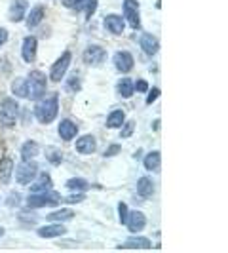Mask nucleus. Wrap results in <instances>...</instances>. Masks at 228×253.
<instances>
[{
  "label": "nucleus",
  "instance_id": "nucleus-2",
  "mask_svg": "<svg viewBox=\"0 0 228 253\" xmlns=\"http://www.w3.org/2000/svg\"><path fill=\"white\" fill-rule=\"evenodd\" d=\"M61 202V196L59 192L55 190H46V192H31L29 198H27V206L29 210H40V208H46V206H57Z\"/></svg>",
  "mask_w": 228,
  "mask_h": 253
},
{
  "label": "nucleus",
  "instance_id": "nucleus-41",
  "mask_svg": "<svg viewBox=\"0 0 228 253\" xmlns=\"http://www.w3.org/2000/svg\"><path fill=\"white\" fill-rule=\"evenodd\" d=\"M8 38H10V33H8L4 27H0V48H2V46L8 42Z\"/></svg>",
  "mask_w": 228,
  "mask_h": 253
},
{
  "label": "nucleus",
  "instance_id": "nucleus-37",
  "mask_svg": "<svg viewBox=\"0 0 228 253\" xmlns=\"http://www.w3.org/2000/svg\"><path fill=\"white\" fill-rule=\"evenodd\" d=\"M127 213H129V208H127V204L126 202L118 204V215H120V223H122V225H126Z\"/></svg>",
  "mask_w": 228,
  "mask_h": 253
},
{
  "label": "nucleus",
  "instance_id": "nucleus-7",
  "mask_svg": "<svg viewBox=\"0 0 228 253\" xmlns=\"http://www.w3.org/2000/svg\"><path fill=\"white\" fill-rule=\"evenodd\" d=\"M82 61L89 67H99L107 61V50L103 46H97V44H91L86 50L82 51Z\"/></svg>",
  "mask_w": 228,
  "mask_h": 253
},
{
  "label": "nucleus",
  "instance_id": "nucleus-44",
  "mask_svg": "<svg viewBox=\"0 0 228 253\" xmlns=\"http://www.w3.org/2000/svg\"><path fill=\"white\" fill-rule=\"evenodd\" d=\"M4 236V227H0V238Z\"/></svg>",
  "mask_w": 228,
  "mask_h": 253
},
{
  "label": "nucleus",
  "instance_id": "nucleus-13",
  "mask_svg": "<svg viewBox=\"0 0 228 253\" xmlns=\"http://www.w3.org/2000/svg\"><path fill=\"white\" fill-rule=\"evenodd\" d=\"M126 227L129 228V232L139 234L141 230H145V227H147V215L143 211H137V210L129 211L126 219Z\"/></svg>",
  "mask_w": 228,
  "mask_h": 253
},
{
  "label": "nucleus",
  "instance_id": "nucleus-34",
  "mask_svg": "<svg viewBox=\"0 0 228 253\" xmlns=\"http://www.w3.org/2000/svg\"><path fill=\"white\" fill-rule=\"evenodd\" d=\"M97 6H99V0H86V6H84V10H86V19H91V17H93V13L97 12Z\"/></svg>",
  "mask_w": 228,
  "mask_h": 253
},
{
  "label": "nucleus",
  "instance_id": "nucleus-38",
  "mask_svg": "<svg viewBox=\"0 0 228 253\" xmlns=\"http://www.w3.org/2000/svg\"><path fill=\"white\" fill-rule=\"evenodd\" d=\"M160 97V88H149V95H147V105H152Z\"/></svg>",
  "mask_w": 228,
  "mask_h": 253
},
{
  "label": "nucleus",
  "instance_id": "nucleus-26",
  "mask_svg": "<svg viewBox=\"0 0 228 253\" xmlns=\"http://www.w3.org/2000/svg\"><path fill=\"white\" fill-rule=\"evenodd\" d=\"M38 151H40V147H38L37 141H33V139L25 141V143L21 145V160H33V158H37Z\"/></svg>",
  "mask_w": 228,
  "mask_h": 253
},
{
  "label": "nucleus",
  "instance_id": "nucleus-18",
  "mask_svg": "<svg viewBox=\"0 0 228 253\" xmlns=\"http://www.w3.org/2000/svg\"><path fill=\"white\" fill-rule=\"evenodd\" d=\"M44 15H46V8H44L42 4L33 6V8L27 12V27H29V29H35V27H38L40 23H42Z\"/></svg>",
  "mask_w": 228,
  "mask_h": 253
},
{
  "label": "nucleus",
  "instance_id": "nucleus-27",
  "mask_svg": "<svg viewBox=\"0 0 228 253\" xmlns=\"http://www.w3.org/2000/svg\"><path fill=\"white\" fill-rule=\"evenodd\" d=\"M50 189H51V177L50 173H46V171H42L40 177L37 179V183L31 185V192H46V190Z\"/></svg>",
  "mask_w": 228,
  "mask_h": 253
},
{
  "label": "nucleus",
  "instance_id": "nucleus-6",
  "mask_svg": "<svg viewBox=\"0 0 228 253\" xmlns=\"http://www.w3.org/2000/svg\"><path fill=\"white\" fill-rule=\"evenodd\" d=\"M38 175V166L35 162H31V160H23L21 164L17 166V169H15V181L19 183V185H31Z\"/></svg>",
  "mask_w": 228,
  "mask_h": 253
},
{
  "label": "nucleus",
  "instance_id": "nucleus-39",
  "mask_svg": "<svg viewBox=\"0 0 228 253\" xmlns=\"http://www.w3.org/2000/svg\"><path fill=\"white\" fill-rule=\"evenodd\" d=\"M86 198V194L84 192H78V194H69L67 198H65V202L67 204H78V202H82Z\"/></svg>",
  "mask_w": 228,
  "mask_h": 253
},
{
  "label": "nucleus",
  "instance_id": "nucleus-21",
  "mask_svg": "<svg viewBox=\"0 0 228 253\" xmlns=\"http://www.w3.org/2000/svg\"><path fill=\"white\" fill-rule=\"evenodd\" d=\"M137 192H139L141 198H152V194L156 192V187H154V181H152L149 175L141 177L137 181Z\"/></svg>",
  "mask_w": 228,
  "mask_h": 253
},
{
  "label": "nucleus",
  "instance_id": "nucleus-35",
  "mask_svg": "<svg viewBox=\"0 0 228 253\" xmlns=\"http://www.w3.org/2000/svg\"><path fill=\"white\" fill-rule=\"evenodd\" d=\"M120 152H122V145H120V143H111L109 149L103 152V156H105V158H113V156H118Z\"/></svg>",
  "mask_w": 228,
  "mask_h": 253
},
{
  "label": "nucleus",
  "instance_id": "nucleus-30",
  "mask_svg": "<svg viewBox=\"0 0 228 253\" xmlns=\"http://www.w3.org/2000/svg\"><path fill=\"white\" fill-rule=\"evenodd\" d=\"M44 154H46V160H48L51 166H59L63 162V152L59 151L57 147H48V149L44 151Z\"/></svg>",
  "mask_w": 228,
  "mask_h": 253
},
{
  "label": "nucleus",
  "instance_id": "nucleus-43",
  "mask_svg": "<svg viewBox=\"0 0 228 253\" xmlns=\"http://www.w3.org/2000/svg\"><path fill=\"white\" fill-rule=\"evenodd\" d=\"M158 126H160V120H154V124H152V129L156 131V129H158Z\"/></svg>",
  "mask_w": 228,
  "mask_h": 253
},
{
  "label": "nucleus",
  "instance_id": "nucleus-40",
  "mask_svg": "<svg viewBox=\"0 0 228 253\" xmlns=\"http://www.w3.org/2000/svg\"><path fill=\"white\" fill-rule=\"evenodd\" d=\"M133 86H135V91H139V93H147L149 91V82L147 80H137V82H133Z\"/></svg>",
  "mask_w": 228,
  "mask_h": 253
},
{
  "label": "nucleus",
  "instance_id": "nucleus-12",
  "mask_svg": "<svg viewBox=\"0 0 228 253\" xmlns=\"http://www.w3.org/2000/svg\"><path fill=\"white\" fill-rule=\"evenodd\" d=\"M103 25L107 29V33H111L114 37H120L124 31H126V21L122 15H116V13H109L105 19H103Z\"/></svg>",
  "mask_w": 228,
  "mask_h": 253
},
{
  "label": "nucleus",
  "instance_id": "nucleus-5",
  "mask_svg": "<svg viewBox=\"0 0 228 253\" xmlns=\"http://www.w3.org/2000/svg\"><path fill=\"white\" fill-rule=\"evenodd\" d=\"M19 105L13 97H6L0 101V124L4 127H12L17 122Z\"/></svg>",
  "mask_w": 228,
  "mask_h": 253
},
{
  "label": "nucleus",
  "instance_id": "nucleus-42",
  "mask_svg": "<svg viewBox=\"0 0 228 253\" xmlns=\"http://www.w3.org/2000/svg\"><path fill=\"white\" fill-rule=\"evenodd\" d=\"M19 219H21V221H37V219H35V215H27V213H21V215H19Z\"/></svg>",
  "mask_w": 228,
  "mask_h": 253
},
{
  "label": "nucleus",
  "instance_id": "nucleus-28",
  "mask_svg": "<svg viewBox=\"0 0 228 253\" xmlns=\"http://www.w3.org/2000/svg\"><path fill=\"white\" fill-rule=\"evenodd\" d=\"M160 160H162L160 152L151 151L145 158H143V166H145V169H149V171H156V169L160 168Z\"/></svg>",
  "mask_w": 228,
  "mask_h": 253
},
{
  "label": "nucleus",
  "instance_id": "nucleus-22",
  "mask_svg": "<svg viewBox=\"0 0 228 253\" xmlns=\"http://www.w3.org/2000/svg\"><path fill=\"white\" fill-rule=\"evenodd\" d=\"M126 122V113L122 111V109H114V111H111L109 113V116H107V127L109 129H118V127L122 126Z\"/></svg>",
  "mask_w": 228,
  "mask_h": 253
},
{
  "label": "nucleus",
  "instance_id": "nucleus-25",
  "mask_svg": "<svg viewBox=\"0 0 228 253\" xmlns=\"http://www.w3.org/2000/svg\"><path fill=\"white\" fill-rule=\"evenodd\" d=\"M75 217V211L73 210H69V208H59V210H55V211H51L46 215V219L50 221V223H63V221H69V219H73Z\"/></svg>",
  "mask_w": 228,
  "mask_h": 253
},
{
  "label": "nucleus",
  "instance_id": "nucleus-32",
  "mask_svg": "<svg viewBox=\"0 0 228 253\" xmlns=\"http://www.w3.org/2000/svg\"><path fill=\"white\" fill-rule=\"evenodd\" d=\"M122 131H120V137L122 139H127V137H131L133 135V131H135V120H129V122H124L122 124Z\"/></svg>",
  "mask_w": 228,
  "mask_h": 253
},
{
  "label": "nucleus",
  "instance_id": "nucleus-10",
  "mask_svg": "<svg viewBox=\"0 0 228 253\" xmlns=\"http://www.w3.org/2000/svg\"><path fill=\"white\" fill-rule=\"evenodd\" d=\"M29 12V0H12L8 8V19L12 23H21Z\"/></svg>",
  "mask_w": 228,
  "mask_h": 253
},
{
  "label": "nucleus",
  "instance_id": "nucleus-33",
  "mask_svg": "<svg viewBox=\"0 0 228 253\" xmlns=\"http://www.w3.org/2000/svg\"><path fill=\"white\" fill-rule=\"evenodd\" d=\"M63 6L65 8H69V10H76V12H80V10H84L86 0H63Z\"/></svg>",
  "mask_w": 228,
  "mask_h": 253
},
{
  "label": "nucleus",
  "instance_id": "nucleus-11",
  "mask_svg": "<svg viewBox=\"0 0 228 253\" xmlns=\"http://www.w3.org/2000/svg\"><path fill=\"white\" fill-rule=\"evenodd\" d=\"M37 51H38V38L29 35V37L23 38V44H21V59L25 63H35L37 59Z\"/></svg>",
  "mask_w": 228,
  "mask_h": 253
},
{
  "label": "nucleus",
  "instance_id": "nucleus-15",
  "mask_svg": "<svg viewBox=\"0 0 228 253\" xmlns=\"http://www.w3.org/2000/svg\"><path fill=\"white\" fill-rule=\"evenodd\" d=\"M139 46L149 57H154L158 53V50H160V40L154 37L152 33H143L139 38Z\"/></svg>",
  "mask_w": 228,
  "mask_h": 253
},
{
  "label": "nucleus",
  "instance_id": "nucleus-31",
  "mask_svg": "<svg viewBox=\"0 0 228 253\" xmlns=\"http://www.w3.org/2000/svg\"><path fill=\"white\" fill-rule=\"evenodd\" d=\"M80 76H71L69 80H67V84H65V91L67 93H76V91H80Z\"/></svg>",
  "mask_w": 228,
  "mask_h": 253
},
{
  "label": "nucleus",
  "instance_id": "nucleus-16",
  "mask_svg": "<svg viewBox=\"0 0 228 253\" xmlns=\"http://www.w3.org/2000/svg\"><path fill=\"white\" fill-rule=\"evenodd\" d=\"M75 147H76V152H78V154L89 156V154H93V152L97 151V141H95L93 135L86 133V135H82V137H78V139H76Z\"/></svg>",
  "mask_w": 228,
  "mask_h": 253
},
{
  "label": "nucleus",
  "instance_id": "nucleus-23",
  "mask_svg": "<svg viewBox=\"0 0 228 253\" xmlns=\"http://www.w3.org/2000/svg\"><path fill=\"white\" fill-rule=\"evenodd\" d=\"M13 177V160L10 156H4L0 162V181L4 185H8Z\"/></svg>",
  "mask_w": 228,
  "mask_h": 253
},
{
  "label": "nucleus",
  "instance_id": "nucleus-3",
  "mask_svg": "<svg viewBox=\"0 0 228 253\" xmlns=\"http://www.w3.org/2000/svg\"><path fill=\"white\" fill-rule=\"evenodd\" d=\"M29 82V99L40 101L46 95V75L42 71H31L27 76Z\"/></svg>",
  "mask_w": 228,
  "mask_h": 253
},
{
  "label": "nucleus",
  "instance_id": "nucleus-24",
  "mask_svg": "<svg viewBox=\"0 0 228 253\" xmlns=\"http://www.w3.org/2000/svg\"><path fill=\"white\" fill-rule=\"evenodd\" d=\"M116 89H118V93L124 97V99H129V97H133V93H135V86H133V80L131 78H120L118 82H116Z\"/></svg>",
  "mask_w": 228,
  "mask_h": 253
},
{
  "label": "nucleus",
  "instance_id": "nucleus-17",
  "mask_svg": "<svg viewBox=\"0 0 228 253\" xmlns=\"http://www.w3.org/2000/svg\"><path fill=\"white\" fill-rule=\"evenodd\" d=\"M57 133H59V137L63 141H73L78 135V126H76L73 120H69V118H65L59 122V126H57Z\"/></svg>",
  "mask_w": 228,
  "mask_h": 253
},
{
  "label": "nucleus",
  "instance_id": "nucleus-14",
  "mask_svg": "<svg viewBox=\"0 0 228 253\" xmlns=\"http://www.w3.org/2000/svg\"><path fill=\"white\" fill-rule=\"evenodd\" d=\"M67 234V227L61 223H50V225H44V227L38 228V236L44 238V240H51V238H59Z\"/></svg>",
  "mask_w": 228,
  "mask_h": 253
},
{
  "label": "nucleus",
  "instance_id": "nucleus-19",
  "mask_svg": "<svg viewBox=\"0 0 228 253\" xmlns=\"http://www.w3.org/2000/svg\"><path fill=\"white\" fill-rule=\"evenodd\" d=\"M118 248L120 250H149V248H152V242L145 236H133L129 240L122 242Z\"/></svg>",
  "mask_w": 228,
  "mask_h": 253
},
{
  "label": "nucleus",
  "instance_id": "nucleus-9",
  "mask_svg": "<svg viewBox=\"0 0 228 253\" xmlns=\"http://www.w3.org/2000/svg\"><path fill=\"white\" fill-rule=\"evenodd\" d=\"M113 63L116 67V71L118 73H122V75H127V73H131L133 71V67H135V57H133V53L127 50H120L114 53L113 57Z\"/></svg>",
  "mask_w": 228,
  "mask_h": 253
},
{
  "label": "nucleus",
  "instance_id": "nucleus-29",
  "mask_svg": "<svg viewBox=\"0 0 228 253\" xmlns=\"http://www.w3.org/2000/svg\"><path fill=\"white\" fill-rule=\"evenodd\" d=\"M65 187L69 190H75V192H84V190H88L89 183L82 177H73L69 181H65Z\"/></svg>",
  "mask_w": 228,
  "mask_h": 253
},
{
  "label": "nucleus",
  "instance_id": "nucleus-8",
  "mask_svg": "<svg viewBox=\"0 0 228 253\" xmlns=\"http://www.w3.org/2000/svg\"><path fill=\"white\" fill-rule=\"evenodd\" d=\"M124 21L131 29H141V15H139V2L137 0H124Z\"/></svg>",
  "mask_w": 228,
  "mask_h": 253
},
{
  "label": "nucleus",
  "instance_id": "nucleus-20",
  "mask_svg": "<svg viewBox=\"0 0 228 253\" xmlns=\"http://www.w3.org/2000/svg\"><path fill=\"white\" fill-rule=\"evenodd\" d=\"M12 93L15 97H19V99H27L29 97V82H27V78H23V76L13 78Z\"/></svg>",
  "mask_w": 228,
  "mask_h": 253
},
{
  "label": "nucleus",
  "instance_id": "nucleus-4",
  "mask_svg": "<svg viewBox=\"0 0 228 253\" xmlns=\"http://www.w3.org/2000/svg\"><path fill=\"white\" fill-rule=\"evenodd\" d=\"M71 61H73V53H71V50H65L63 53L53 61V65L50 67V80L53 82V84H57V82L63 80L65 75L69 73Z\"/></svg>",
  "mask_w": 228,
  "mask_h": 253
},
{
  "label": "nucleus",
  "instance_id": "nucleus-1",
  "mask_svg": "<svg viewBox=\"0 0 228 253\" xmlns=\"http://www.w3.org/2000/svg\"><path fill=\"white\" fill-rule=\"evenodd\" d=\"M59 114V95L53 93L50 97H42L40 101H37V107H35V118L38 120V124L42 126H48L51 124Z\"/></svg>",
  "mask_w": 228,
  "mask_h": 253
},
{
  "label": "nucleus",
  "instance_id": "nucleus-36",
  "mask_svg": "<svg viewBox=\"0 0 228 253\" xmlns=\"http://www.w3.org/2000/svg\"><path fill=\"white\" fill-rule=\"evenodd\" d=\"M6 204H8V208H19V204H21V194H19V192H10Z\"/></svg>",
  "mask_w": 228,
  "mask_h": 253
}]
</instances>
